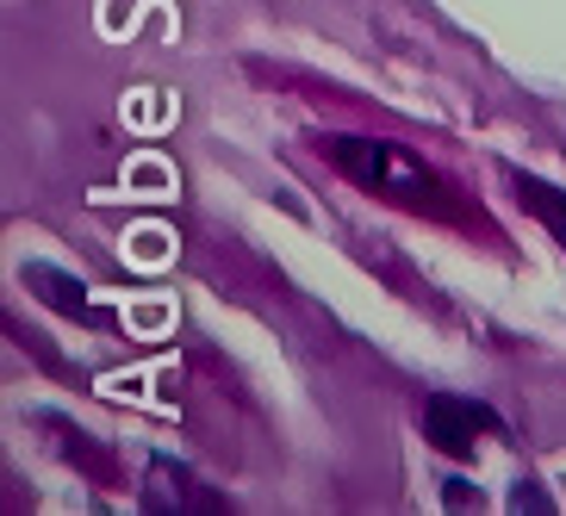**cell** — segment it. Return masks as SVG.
I'll use <instances>...</instances> for the list:
<instances>
[{
    "label": "cell",
    "instance_id": "277c9868",
    "mask_svg": "<svg viewBox=\"0 0 566 516\" xmlns=\"http://www.w3.org/2000/svg\"><path fill=\"white\" fill-rule=\"evenodd\" d=\"M511 193H516V206H523L530 218L548 224V236L566 250V187H548V181H535V175H516L511 168Z\"/></svg>",
    "mask_w": 566,
    "mask_h": 516
},
{
    "label": "cell",
    "instance_id": "5b68a950",
    "mask_svg": "<svg viewBox=\"0 0 566 516\" xmlns=\"http://www.w3.org/2000/svg\"><path fill=\"white\" fill-rule=\"evenodd\" d=\"M19 281L32 286V293H38L44 305H51V312H63V317H82V312H87V293H82V281H75V274H63V267L25 262V267H19Z\"/></svg>",
    "mask_w": 566,
    "mask_h": 516
},
{
    "label": "cell",
    "instance_id": "3957f363",
    "mask_svg": "<svg viewBox=\"0 0 566 516\" xmlns=\"http://www.w3.org/2000/svg\"><path fill=\"white\" fill-rule=\"evenodd\" d=\"M144 510H224V498L193 480V466L156 454L150 473H144Z\"/></svg>",
    "mask_w": 566,
    "mask_h": 516
},
{
    "label": "cell",
    "instance_id": "7a4b0ae2",
    "mask_svg": "<svg viewBox=\"0 0 566 516\" xmlns=\"http://www.w3.org/2000/svg\"><path fill=\"white\" fill-rule=\"evenodd\" d=\"M423 435H430L436 454L467 461L485 435H504V417L480 399H461V392H430V399H423Z\"/></svg>",
    "mask_w": 566,
    "mask_h": 516
},
{
    "label": "cell",
    "instance_id": "8992f818",
    "mask_svg": "<svg viewBox=\"0 0 566 516\" xmlns=\"http://www.w3.org/2000/svg\"><path fill=\"white\" fill-rule=\"evenodd\" d=\"M63 454H69V461H75V466H87V473H94V480H113V461H106V454L101 449H94V442H87V435L82 430H63Z\"/></svg>",
    "mask_w": 566,
    "mask_h": 516
},
{
    "label": "cell",
    "instance_id": "52a82bcc",
    "mask_svg": "<svg viewBox=\"0 0 566 516\" xmlns=\"http://www.w3.org/2000/svg\"><path fill=\"white\" fill-rule=\"evenodd\" d=\"M511 510H516V516H523V510H530V516H554V498H548L535 480H516V485H511Z\"/></svg>",
    "mask_w": 566,
    "mask_h": 516
},
{
    "label": "cell",
    "instance_id": "ba28073f",
    "mask_svg": "<svg viewBox=\"0 0 566 516\" xmlns=\"http://www.w3.org/2000/svg\"><path fill=\"white\" fill-rule=\"evenodd\" d=\"M442 504H449V510H480L485 498H480L467 480H442Z\"/></svg>",
    "mask_w": 566,
    "mask_h": 516
},
{
    "label": "cell",
    "instance_id": "6da1fadb",
    "mask_svg": "<svg viewBox=\"0 0 566 516\" xmlns=\"http://www.w3.org/2000/svg\"><path fill=\"white\" fill-rule=\"evenodd\" d=\"M324 156H331L343 175H349L361 193L374 200H392L405 212H423V218H442V224H467V206L430 162H417L411 150L386 144V137H324Z\"/></svg>",
    "mask_w": 566,
    "mask_h": 516
}]
</instances>
